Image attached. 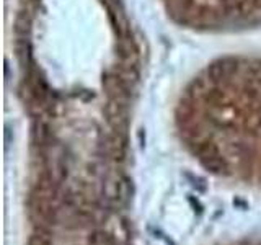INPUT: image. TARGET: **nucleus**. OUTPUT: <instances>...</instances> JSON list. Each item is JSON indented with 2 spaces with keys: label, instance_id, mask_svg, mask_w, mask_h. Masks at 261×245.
Listing matches in <instances>:
<instances>
[{
  "label": "nucleus",
  "instance_id": "obj_1",
  "mask_svg": "<svg viewBox=\"0 0 261 245\" xmlns=\"http://www.w3.org/2000/svg\"><path fill=\"white\" fill-rule=\"evenodd\" d=\"M239 69V62L232 57H224L216 62H212L207 67V76L212 82H222L230 79Z\"/></svg>",
  "mask_w": 261,
  "mask_h": 245
}]
</instances>
